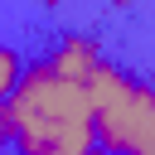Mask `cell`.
<instances>
[{
  "instance_id": "1",
  "label": "cell",
  "mask_w": 155,
  "mask_h": 155,
  "mask_svg": "<svg viewBox=\"0 0 155 155\" xmlns=\"http://www.w3.org/2000/svg\"><path fill=\"white\" fill-rule=\"evenodd\" d=\"M15 107V150L10 155H87L97 150V107L87 82L63 78L48 58L24 68L10 92Z\"/></svg>"
},
{
  "instance_id": "2",
  "label": "cell",
  "mask_w": 155,
  "mask_h": 155,
  "mask_svg": "<svg viewBox=\"0 0 155 155\" xmlns=\"http://www.w3.org/2000/svg\"><path fill=\"white\" fill-rule=\"evenodd\" d=\"M97 107V145L116 155H150L155 150V87L136 82L131 73L102 63L87 78Z\"/></svg>"
},
{
  "instance_id": "3",
  "label": "cell",
  "mask_w": 155,
  "mask_h": 155,
  "mask_svg": "<svg viewBox=\"0 0 155 155\" xmlns=\"http://www.w3.org/2000/svg\"><path fill=\"white\" fill-rule=\"evenodd\" d=\"M48 63L63 73V78H78V82H87L107 58H102V48H97V39H87V34H68L53 53H48Z\"/></svg>"
},
{
  "instance_id": "4",
  "label": "cell",
  "mask_w": 155,
  "mask_h": 155,
  "mask_svg": "<svg viewBox=\"0 0 155 155\" xmlns=\"http://www.w3.org/2000/svg\"><path fill=\"white\" fill-rule=\"evenodd\" d=\"M19 78H24V63H19V53H15V48L0 39V102H5V97L19 87Z\"/></svg>"
},
{
  "instance_id": "5",
  "label": "cell",
  "mask_w": 155,
  "mask_h": 155,
  "mask_svg": "<svg viewBox=\"0 0 155 155\" xmlns=\"http://www.w3.org/2000/svg\"><path fill=\"white\" fill-rule=\"evenodd\" d=\"M15 107H10V97L0 102V150H15Z\"/></svg>"
},
{
  "instance_id": "6",
  "label": "cell",
  "mask_w": 155,
  "mask_h": 155,
  "mask_svg": "<svg viewBox=\"0 0 155 155\" xmlns=\"http://www.w3.org/2000/svg\"><path fill=\"white\" fill-rule=\"evenodd\" d=\"M87 155H116V150H102V145H97V150H87Z\"/></svg>"
},
{
  "instance_id": "7",
  "label": "cell",
  "mask_w": 155,
  "mask_h": 155,
  "mask_svg": "<svg viewBox=\"0 0 155 155\" xmlns=\"http://www.w3.org/2000/svg\"><path fill=\"white\" fill-rule=\"evenodd\" d=\"M150 155H155V150H150Z\"/></svg>"
}]
</instances>
